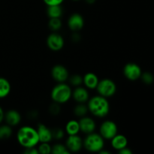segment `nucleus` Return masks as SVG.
I'll return each mask as SVG.
<instances>
[{"label":"nucleus","mask_w":154,"mask_h":154,"mask_svg":"<svg viewBox=\"0 0 154 154\" xmlns=\"http://www.w3.org/2000/svg\"><path fill=\"white\" fill-rule=\"evenodd\" d=\"M17 139L24 148L36 147L40 143L37 129L29 126H23L18 130Z\"/></svg>","instance_id":"f257e3e1"},{"label":"nucleus","mask_w":154,"mask_h":154,"mask_svg":"<svg viewBox=\"0 0 154 154\" xmlns=\"http://www.w3.org/2000/svg\"><path fill=\"white\" fill-rule=\"evenodd\" d=\"M88 110L93 116L96 117H105L110 111V105L107 98L98 95L89 99L87 104Z\"/></svg>","instance_id":"f03ea898"},{"label":"nucleus","mask_w":154,"mask_h":154,"mask_svg":"<svg viewBox=\"0 0 154 154\" xmlns=\"http://www.w3.org/2000/svg\"><path fill=\"white\" fill-rule=\"evenodd\" d=\"M72 96V88L69 84L64 83H58L53 88L51 96L54 102L60 104H64L69 102Z\"/></svg>","instance_id":"7ed1b4c3"},{"label":"nucleus","mask_w":154,"mask_h":154,"mask_svg":"<svg viewBox=\"0 0 154 154\" xmlns=\"http://www.w3.org/2000/svg\"><path fill=\"white\" fill-rule=\"evenodd\" d=\"M100 134L92 133L87 134V137L83 141V147L91 153H99L101 150L104 149L105 141Z\"/></svg>","instance_id":"20e7f679"},{"label":"nucleus","mask_w":154,"mask_h":154,"mask_svg":"<svg viewBox=\"0 0 154 154\" xmlns=\"http://www.w3.org/2000/svg\"><path fill=\"white\" fill-rule=\"evenodd\" d=\"M96 90L100 96L109 98L114 96L117 91V85L114 81L108 78H105L99 81L96 87Z\"/></svg>","instance_id":"39448f33"},{"label":"nucleus","mask_w":154,"mask_h":154,"mask_svg":"<svg viewBox=\"0 0 154 154\" xmlns=\"http://www.w3.org/2000/svg\"><path fill=\"white\" fill-rule=\"evenodd\" d=\"M118 132L117 124L112 120H105L99 128V134L104 139L111 140L115 136Z\"/></svg>","instance_id":"423d86ee"},{"label":"nucleus","mask_w":154,"mask_h":154,"mask_svg":"<svg viewBox=\"0 0 154 154\" xmlns=\"http://www.w3.org/2000/svg\"><path fill=\"white\" fill-rule=\"evenodd\" d=\"M141 69L138 64L129 63L123 68V75L129 81H136L141 78Z\"/></svg>","instance_id":"0eeeda50"},{"label":"nucleus","mask_w":154,"mask_h":154,"mask_svg":"<svg viewBox=\"0 0 154 154\" xmlns=\"http://www.w3.org/2000/svg\"><path fill=\"white\" fill-rule=\"evenodd\" d=\"M64 38L61 35L57 32H53L49 35L47 38V45L52 51H60L64 47Z\"/></svg>","instance_id":"6e6552de"},{"label":"nucleus","mask_w":154,"mask_h":154,"mask_svg":"<svg viewBox=\"0 0 154 154\" xmlns=\"http://www.w3.org/2000/svg\"><path fill=\"white\" fill-rule=\"evenodd\" d=\"M51 76L57 83H64L69 79V73L68 69L63 65H56L51 69Z\"/></svg>","instance_id":"1a4fd4ad"},{"label":"nucleus","mask_w":154,"mask_h":154,"mask_svg":"<svg viewBox=\"0 0 154 154\" xmlns=\"http://www.w3.org/2000/svg\"><path fill=\"white\" fill-rule=\"evenodd\" d=\"M66 146L70 153H77L83 148V140L78 135H69L66 139Z\"/></svg>","instance_id":"9d476101"},{"label":"nucleus","mask_w":154,"mask_h":154,"mask_svg":"<svg viewBox=\"0 0 154 154\" xmlns=\"http://www.w3.org/2000/svg\"><path fill=\"white\" fill-rule=\"evenodd\" d=\"M84 26V19L81 14L74 13L68 20V26L72 31L78 32L83 29Z\"/></svg>","instance_id":"9b49d317"},{"label":"nucleus","mask_w":154,"mask_h":154,"mask_svg":"<svg viewBox=\"0 0 154 154\" xmlns=\"http://www.w3.org/2000/svg\"><path fill=\"white\" fill-rule=\"evenodd\" d=\"M80 131L84 132V134H90L92 132H94L96 129V122L91 117H81V120H79Z\"/></svg>","instance_id":"f8f14e48"},{"label":"nucleus","mask_w":154,"mask_h":154,"mask_svg":"<svg viewBox=\"0 0 154 154\" xmlns=\"http://www.w3.org/2000/svg\"><path fill=\"white\" fill-rule=\"evenodd\" d=\"M72 97L78 103H85L88 102L90 98L88 89L81 86L75 87V90L72 91Z\"/></svg>","instance_id":"ddd939ff"},{"label":"nucleus","mask_w":154,"mask_h":154,"mask_svg":"<svg viewBox=\"0 0 154 154\" xmlns=\"http://www.w3.org/2000/svg\"><path fill=\"white\" fill-rule=\"evenodd\" d=\"M38 135L40 142H48L52 141L53 134L52 129H49L43 123H39L37 127Z\"/></svg>","instance_id":"4468645a"},{"label":"nucleus","mask_w":154,"mask_h":154,"mask_svg":"<svg viewBox=\"0 0 154 154\" xmlns=\"http://www.w3.org/2000/svg\"><path fill=\"white\" fill-rule=\"evenodd\" d=\"M6 124L9 125L10 126H16L20 123L21 115L17 110H9L7 112L5 113V118Z\"/></svg>","instance_id":"2eb2a0df"},{"label":"nucleus","mask_w":154,"mask_h":154,"mask_svg":"<svg viewBox=\"0 0 154 154\" xmlns=\"http://www.w3.org/2000/svg\"><path fill=\"white\" fill-rule=\"evenodd\" d=\"M99 80L97 75L93 72H88L83 77V84L88 90H94L96 88Z\"/></svg>","instance_id":"dca6fc26"},{"label":"nucleus","mask_w":154,"mask_h":154,"mask_svg":"<svg viewBox=\"0 0 154 154\" xmlns=\"http://www.w3.org/2000/svg\"><path fill=\"white\" fill-rule=\"evenodd\" d=\"M111 143L113 148L118 151L120 149L127 147L128 140L125 135L117 133L112 139H111Z\"/></svg>","instance_id":"f3484780"},{"label":"nucleus","mask_w":154,"mask_h":154,"mask_svg":"<svg viewBox=\"0 0 154 154\" xmlns=\"http://www.w3.org/2000/svg\"><path fill=\"white\" fill-rule=\"evenodd\" d=\"M11 86L6 78L0 77V99L5 98L10 94Z\"/></svg>","instance_id":"a211bd4d"},{"label":"nucleus","mask_w":154,"mask_h":154,"mask_svg":"<svg viewBox=\"0 0 154 154\" xmlns=\"http://www.w3.org/2000/svg\"><path fill=\"white\" fill-rule=\"evenodd\" d=\"M65 130L69 135H78V132H80L79 122L75 120H70L66 123Z\"/></svg>","instance_id":"6ab92c4d"},{"label":"nucleus","mask_w":154,"mask_h":154,"mask_svg":"<svg viewBox=\"0 0 154 154\" xmlns=\"http://www.w3.org/2000/svg\"><path fill=\"white\" fill-rule=\"evenodd\" d=\"M63 11L61 5H50L48 6V14L49 18H60L63 15Z\"/></svg>","instance_id":"aec40b11"},{"label":"nucleus","mask_w":154,"mask_h":154,"mask_svg":"<svg viewBox=\"0 0 154 154\" xmlns=\"http://www.w3.org/2000/svg\"><path fill=\"white\" fill-rule=\"evenodd\" d=\"M89 111L87 105H84V103H78L74 108V114L78 117H83L87 115Z\"/></svg>","instance_id":"412c9836"},{"label":"nucleus","mask_w":154,"mask_h":154,"mask_svg":"<svg viewBox=\"0 0 154 154\" xmlns=\"http://www.w3.org/2000/svg\"><path fill=\"white\" fill-rule=\"evenodd\" d=\"M12 135L11 126L9 125H0V140H5Z\"/></svg>","instance_id":"4be33fe9"},{"label":"nucleus","mask_w":154,"mask_h":154,"mask_svg":"<svg viewBox=\"0 0 154 154\" xmlns=\"http://www.w3.org/2000/svg\"><path fill=\"white\" fill-rule=\"evenodd\" d=\"M62 26H63V23L60 18H50L48 26L51 31L57 32L62 28Z\"/></svg>","instance_id":"5701e85b"},{"label":"nucleus","mask_w":154,"mask_h":154,"mask_svg":"<svg viewBox=\"0 0 154 154\" xmlns=\"http://www.w3.org/2000/svg\"><path fill=\"white\" fill-rule=\"evenodd\" d=\"M51 153L53 154H69L70 152L66 145L62 144H56L52 147Z\"/></svg>","instance_id":"b1692460"},{"label":"nucleus","mask_w":154,"mask_h":154,"mask_svg":"<svg viewBox=\"0 0 154 154\" xmlns=\"http://www.w3.org/2000/svg\"><path fill=\"white\" fill-rule=\"evenodd\" d=\"M69 84L73 87H79L83 84V77L78 74H75L69 77Z\"/></svg>","instance_id":"393cba45"},{"label":"nucleus","mask_w":154,"mask_h":154,"mask_svg":"<svg viewBox=\"0 0 154 154\" xmlns=\"http://www.w3.org/2000/svg\"><path fill=\"white\" fill-rule=\"evenodd\" d=\"M41 144L38 147L39 153L42 154H50L51 153L52 147L49 144L48 142H40Z\"/></svg>","instance_id":"a878e982"},{"label":"nucleus","mask_w":154,"mask_h":154,"mask_svg":"<svg viewBox=\"0 0 154 154\" xmlns=\"http://www.w3.org/2000/svg\"><path fill=\"white\" fill-rule=\"evenodd\" d=\"M141 78L142 79L143 82L145 84H147V85L153 84L154 81V77L153 74L150 73V72H144V73L141 74Z\"/></svg>","instance_id":"bb28decb"},{"label":"nucleus","mask_w":154,"mask_h":154,"mask_svg":"<svg viewBox=\"0 0 154 154\" xmlns=\"http://www.w3.org/2000/svg\"><path fill=\"white\" fill-rule=\"evenodd\" d=\"M53 138L56 140H60L64 138L65 132L64 130L60 128H56V129H52Z\"/></svg>","instance_id":"cd10ccee"},{"label":"nucleus","mask_w":154,"mask_h":154,"mask_svg":"<svg viewBox=\"0 0 154 154\" xmlns=\"http://www.w3.org/2000/svg\"><path fill=\"white\" fill-rule=\"evenodd\" d=\"M60 111H61V108H60V104L57 102H54V104L51 105L49 108V111L52 115H57L60 114Z\"/></svg>","instance_id":"c85d7f7f"},{"label":"nucleus","mask_w":154,"mask_h":154,"mask_svg":"<svg viewBox=\"0 0 154 154\" xmlns=\"http://www.w3.org/2000/svg\"><path fill=\"white\" fill-rule=\"evenodd\" d=\"M44 2L48 6L50 5H60L64 2V0H43Z\"/></svg>","instance_id":"c756f323"},{"label":"nucleus","mask_w":154,"mask_h":154,"mask_svg":"<svg viewBox=\"0 0 154 154\" xmlns=\"http://www.w3.org/2000/svg\"><path fill=\"white\" fill-rule=\"evenodd\" d=\"M23 153L26 154H38L39 152H38V148H36L35 147H32L25 148Z\"/></svg>","instance_id":"7c9ffc66"},{"label":"nucleus","mask_w":154,"mask_h":154,"mask_svg":"<svg viewBox=\"0 0 154 154\" xmlns=\"http://www.w3.org/2000/svg\"><path fill=\"white\" fill-rule=\"evenodd\" d=\"M118 153L120 154H132V151L130 149L128 148L127 147H126L124 148H122L120 150H118Z\"/></svg>","instance_id":"2f4dec72"},{"label":"nucleus","mask_w":154,"mask_h":154,"mask_svg":"<svg viewBox=\"0 0 154 154\" xmlns=\"http://www.w3.org/2000/svg\"><path fill=\"white\" fill-rule=\"evenodd\" d=\"M76 32H75V33H74L72 36V39L74 42H78V41L81 39V37H80V35H78V33H76Z\"/></svg>","instance_id":"473e14b6"},{"label":"nucleus","mask_w":154,"mask_h":154,"mask_svg":"<svg viewBox=\"0 0 154 154\" xmlns=\"http://www.w3.org/2000/svg\"><path fill=\"white\" fill-rule=\"evenodd\" d=\"M4 118H5V112L4 111H3L2 108L0 106V124L2 123V121L4 120Z\"/></svg>","instance_id":"72a5a7b5"},{"label":"nucleus","mask_w":154,"mask_h":154,"mask_svg":"<svg viewBox=\"0 0 154 154\" xmlns=\"http://www.w3.org/2000/svg\"><path fill=\"white\" fill-rule=\"evenodd\" d=\"M96 0H85L86 2H87V4H89V5L94 4V3L96 2Z\"/></svg>","instance_id":"f704fd0d"},{"label":"nucleus","mask_w":154,"mask_h":154,"mask_svg":"<svg viewBox=\"0 0 154 154\" xmlns=\"http://www.w3.org/2000/svg\"><path fill=\"white\" fill-rule=\"evenodd\" d=\"M73 1H80V0H73Z\"/></svg>","instance_id":"c9c22d12"}]
</instances>
